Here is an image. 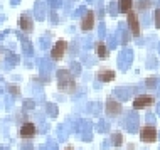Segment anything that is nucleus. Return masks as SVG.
<instances>
[{"label": "nucleus", "mask_w": 160, "mask_h": 150, "mask_svg": "<svg viewBox=\"0 0 160 150\" xmlns=\"http://www.w3.org/2000/svg\"><path fill=\"white\" fill-rule=\"evenodd\" d=\"M127 15H128V27H130V32H132L135 37H138V36H140V32H142L140 17H138V14H137L135 10H130Z\"/></svg>", "instance_id": "423d86ee"}, {"label": "nucleus", "mask_w": 160, "mask_h": 150, "mask_svg": "<svg viewBox=\"0 0 160 150\" xmlns=\"http://www.w3.org/2000/svg\"><path fill=\"white\" fill-rule=\"evenodd\" d=\"M96 56L99 59H108V56H110V49H108V46L105 42H96Z\"/></svg>", "instance_id": "9b49d317"}, {"label": "nucleus", "mask_w": 160, "mask_h": 150, "mask_svg": "<svg viewBox=\"0 0 160 150\" xmlns=\"http://www.w3.org/2000/svg\"><path fill=\"white\" fill-rule=\"evenodd\" d=\"M158 138V132L153 125H145L140 128V140L143 143H155Z\"/></svg>", "instance_id": "7ed1b4c3"}, {"label": "nucleus", "mask_w": 160, "mask_h": 150, "mask_svg": "<svg viewBox=\"0 0 160 150\" xmlns=\"http://www.w3.org/2000/svg\"><path fill=\"white\" fill-rule=\"evenodd\" d=\"M147 84H148V86L152 84V86H153V84H155V78H148V79H147Z\"/></svg>", "instance_id": "f3484780"}, {"label": "nucleus", "mask_w": 160, "mask_h": 150, "mask_svg": "<svg viewBox=\"0 0 160 150\" xmlns=\"http://www.w3.org/2000/svg\"><path fill=\"white\" fill-rule=\"evenodd\" d=\"M155 27L160 29V8L155 10Z\"/></svg>", "instance_id": "2eb2a0df"}, {"label": "nucleus", "mask_w": 160, "mask_h": 150, "mask_svg": "<svg viewBox=\"0 0 160 150\" xmlns=\"http://www.w3.org/2000/svg\"><path fill=\"white\" fill-rule=\"evenodd\" d=\"M66 51H68V42L64 39H59V41H56V44L51 49V58L54 61H61L64 56H66Z\"/></svg>", "instance_id": "39448f33"}, {"label": "nucleus", "mask_w": 160, "mask_h": 150, "mask_svg": "<svg viewBox=\"0 0 160 150\" xmlns=\"http://www.w3.org/2000/svg\"><path fill=\"white\" fill-rule=\"evenodd\" d=\"M153 105H155V96L152 95H138L132 101V106L135 110H147V108H152Z\"/></svg>", "instance_id": "f03ea898"}, {"label": "nucleus", "mask_w": 160, "mask_h": 150, "mask_svg": "<svg viewBox=\"0 0 160 150\" xmlns=\"http://www.w3.org/2000/svg\"><path fill=\"white\" fill-rule=\"evenodd\" d=\"M111 138H113V143L116 145V147H120V145L123 143V135L122 133H113V135H111Z\"/></svg>", "instance_id": "ddd939ff"}, {"label": "nucleus", "mask_w": 160, "mask_h": 150, "mask_svg": "<svg viewBox=\"0 0 160 150\" xmlns=\"http://www.w3.org/2000/svg\"><path fill=\"white\" fill-rule=\"evenodd\" d=\"M64 150H74V148H72V147H66V148H64Z\"/></svg>", "instance_id": "a211bd4d"}, {"label": "nucleus", "mask_w": 160, "mask_h": 150, "mask_svg": "<svg viewBox=\"0 0 160 150\" xmlns=\"http://www.w3.org/2000/svg\"><path fill=\"white\" fill-rule=\"evenodd\" d=\"M37 135V127L36 123L32 122H24L22 125L19 127V137L24 140H29V138H34Z\"/></svg>", "instance_id": "20e7f679"}, {"label": "nucleus", "mask_w": 160, "mask_h": 150, "mask_svg": "<svg viewBox=\"0 0 160 150\" xmlns=\"http://www.w3.org/2000/svg\"><path fill=\"white\" fill-rule=\"evenodd\" d=\"M94 22H96V20H94V12L93 10H88L83 15V19H81V29L86 31V32L91 31V29L94 27Z\"/></svg>", "instance_id": "6e6552de"}, {"label": "nucleus", "mask_w": 160, "mask_h": 150, "mask_svg": "<svg viewBox=\"0 0 160 150\" xmlns=\"http://www.w3.org/2000/svg\"><path fill=\"white\" fill-rule=\"evenodd\" d=\"M58 88L61 93H68V95H72L76 91V79L71 76L69 71L61 69L58 72Z\"/></svg>", "instance_id": "f257e3e1"}, {"label": "nucleus", "mask_w": 160, "mask_h": 150, "mask_svg": "<svg viewBox=\"0 0 160 150\" xmlns=\"http://www.w3.org/2000/svg\"><path fill=\"white\" fill-rule=\"evenodd\" d=\"M8 89H10V93H12V95H19V88L14 86V84H10V86H8Z\"/></svg>", "instance_id": "dca6fc26"}, {"label": "nucleus", "mask_w": 160, "mask_h": 150, "mask_svg": "<svg viewBox=\"0 0 160 150\" xmlns=\"http://www.w3.org/2000/svg\"><path fill=\"white\" fill-rule=\"evenodd\" d=\"M96 78H98V81H101V83H110V81H113L116 78V72L113 69H108V68H101V69H98V72H96Z\"/></svg>", "instance_id": "0eeeda50"}, {"label": "nucleus", "mask_w": 160, "mask_h": 150, "mask_svg": "<svg viewBox=\"0 0 160 150\" xmlns=\"http://www.w3.org/2000/svg\"><path fill=\"white\" fill-rule=\"evenodd\" d=\"M19 27L22 29L24 32H31L32 29H34V22H32L31 17H29V14H22V15H20V19H19Z\"/></svg>", "instance_id": "9d476101"}, {"label": "nucleus", "mask_w": 160, "mask_h": 150, "mask_svg": "<svg viewBox=\"0 0 160 150\" xmlns=\"http://www.w3.org/2000/svg\"><path fill=\"white\" fill-rule=\"evenodd\" d=\"M150 5H152V0H140V3H138V10H147Z\"/></svg>", "instance_id": "4468645a"}, {"label": "nucleus", "mask_w": 160, "mask_h": 150, "mask_svg": "<svg viewBox=\"0 0 160 150\" xmlns=\"http://www.w3.org/2000/svg\"><path fill=\"white\" fill-rule=\"evenodd\" d=\"M118 8L123 14H128L130 10H133V0H118Z\"/></svg>", "instance_id": "f8f14e48"}, {"label": "nucleus", "mask_w": 160, "mask_h": 150, "mask_svg": "<svg viewBox=\"0 0 160 150\" xmlns=\"http://www.w3.org/2000/svg\"><path fill=\"white\" fill-rule=\"evenodd\" d=\"M106 113L108 115H113V117L120 115V113H122V103L116 101L115 98H108V100H106Z\"/></svg>", "instance_id": "1a4fd4ad"}]
</instances>
